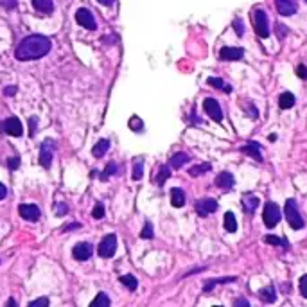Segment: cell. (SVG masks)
<instances>
[{
  "label": "cell",
  "mask_w": 307,
  "mask_h": 307,
  "mask_svg": "<svg viewBox=\"0 0 307 307\" xmlns=\"http://www.w3.org/2000/svg\"><path fill=\"white\" fill-rule=\"evenodd\" d=\"M129 128L133 129V131H142L144 129V122L140 117H137V115H133L131 119H129Z\"/></svg>",
  "instance_id": "obj_32"
},
{
  "label": "cell",
  "mask_w": 307,
  "mask_h": 307,
  "mask_svg": "<svg viewBox=\"0 0 307 307\" xmlns=\"http://www.w3.org/2000/svg\"><path fill=\"white\" fill-rule=\"evenodd\" d=\"M67 212H69V207H67L65 203H58L54 207V214H56V216H60V218H61V216H65Z\"/></svg>",
  "instance_id": "obj_36"
},
{
  "label": "cell",
  "mask_w": 307,
  "mask_h": 307,
  "mask_svg": "<svg viewBox=\"0 0 307 307\" xmlns=\"http://www.w3.org/2000/svg\"><path fill=\"white\" fill-rule=\"evenodd\" d=\"M264 243L273 244V246H284V248H287L286 241H284V239H280V237H275V235H264Z\"/></svg>",
  "instance_id": "obj_29"
},
{
  "label": "cell",
  "mask_w": 307,
  "mask_h": 307,
  "mask_svg": "<svg viewBox=\"0 0 307 307\" xmlns=\"http://www.w3.org/2000/svg\"><path fill=\"white\" fill-rule=\"evenodd\" d=\"M218 210V201L212 198H203V199H198L196 201V212H198V216H201V218H207L208 214H212Z\"/></svg>",
  "instance_id": "obj_10"
},
{
  "label": "cell",
  "mask_w": 307,
  "mask_h": 307,
  "mask_svg": "<svg viewBox=\"0 0 307 307\" xmlns=\"http://www.w3.org/2000/svg\"><path fill=\"white\" fill-rule=\"evenodd\" d=\"M81 225L79 223H70V225H67V227L63 228V232H69V230H77Z\"/></svg>",
  "instance_id": "obj_43"
},
{
  "label": "cell",
  "mask_w": 307,
  "mask_h": 307,
  "mask_svg": "<svg viewBox=\"0 0 307 307\" xmlns=\"http://www.w3.org/2000/svg\"><path fill=\"white\" fill-rule=\"evenodd\" d=\"M108 149H110V140L101 139L99 142L94 146V149H92V154H94L95 158H101L103 154H106V151H108Z\"/></svg>",
  "instance_id": "obj_20"
},
{
  "label": "cell",
  "mask_w": 307,
  "mask_h": 307,
  "mask_svg": "<svg viewBox=\"0 0 307 307\" xmlns=\"http://www.w3.org/2000/svg\"><path fill=\"white\" fill-rule=\"evenodd\" d=\"M7 165H9L11 171H15V169H18V165H20V158H18V156H15V158H9V160H7Z\"/></svg>",
  "instance_id": "obj_39"
},
{
  "label": "cell",
  "mask_w": 307,
  "mask_h": 307,
  "mask_svg": "<svg viewBox=\"0 0 307 307\" xmlns=\"http://www.w3.org/2000/svg\"><path fill=\"white\" fill-rule=\"evenodd\" d=\"M233 184H235V180H233V176L230 173H221L216 178V185H218L219 189H223V191H230V189L233 187Z\"/></svg>",
  "instance_id": "obj_15"
},
{
  "label": "cell",
  "mask_w": 307,
  "mask_h": 307,
  "mask_svg": "<svg viewBox=\"0 0 307 307\" xmlns=\"http://www.w3.org/2000/svg\"><path fill=\"white\" fill-rule=\"evenodd\" d=\"M243 56H244V49H241V47H223V49L219 50V58L225 61L243 60Z\"/></svg>",
  "instance_id": "obj_13"
},
{
  "label": "cell",
  "mask_w": 307,
  "mask_h": 307,
  "mask_svg": "<svg viewBox=\"0 0 307 307\" xmlns=\"http://www.w3.org/2000/svg\"><path fill=\"white\" fill-rule=\"evenodd\" d=\"M263 219L268 228L277 227V223L280 221V207H278L277 203H273V201H268L266 207H264Z\"/></svg>",
  "instance_id": "obj_4"
},
{
  "label": "cell",
  "mask_w": 307,
  "mask_h": 307,
  "mask_svg": "<svg viewBox=\"0 0 307 307\" xmlns=\"http://www.w3.org/2000/svg\"><path fill=\"white\" fill-rule=\"evenodd\" d=\"M208 84H212L214 88L225 90L227 94H230V92H232V88H230V86H228V84L225 83L223 79H218V77H208Z\"/></svg>",
  "instance_id": "obj_27"
},
{
  "label": "cell",
  "mask_w": 307,
  "mask_h": 307,
  "mask_svg": "<svg viewBox=\"0 0 307 307\" xmlns=\"http://www.w3.org/2000/svg\"><path fill=\"white\" fill-rule=\"evenodd\" d=\"M306 2H307V0H306Z\"/></svg>",
  "instance_id": "obj_50"
},
{
  "label": "cell",
  "mask_w": 307,
  "mask_h": 307,
  "mask_svg": "<svg viewBox=\"0 0 307 307\" xmlns=\"http://www.w3.org/2000/svg\"><path fill=\"white\" fill-rule=\"evenodd\" d=\"M119 280H120V284H124V286L128 287V289H131V291H135L137 286H139V280H137L133 275H122Z\"/></svg>",
  "instance_id": "obj_26"
},
{
  "label": "cell",
  "mask_w": 307,
  "mask_h": 307,
  "mask_svg": "<svg viewBox=\"0 0 307 307\" xmlns=\"http://www.w3.org/2000/svg\"><path fill=\"white\" fill-rule=\"evenodd\" d=\"M115 171H117V164H115V162H112V164L106 165V171H104V173L101 174V178L106 180V178H108V176H110V174H114Z\"/></svg>",
  "instance_id": "obj_34"
},
{
  "label": "cell",
  "mask_w": 307,
  "mask_h": 307,
  "mask_svg": "<svg viewBox=\"0 0 307 307\" xmlns=\"http://www.w3.org/2000/svg\"><path fill=\"white\" fill-rule=\"evenodd\" d=\"M297 74H298V77H302V79H307V67H304V65H298Z\"/></svg>",
  "instance_id": "obj_42"
},
{
  "label": "cell",
  "mask_w": 307,
  "mask_h": 307,
  "mask_svg": "<svg viewBox=\"0 0 307 307\" xmlns=\"http://www.w3.org/2000/svg\"><path fill=\"white\" fill-rule=\"evenodd\" d=\"M203 110H205V114L212 120H216V122H221V120H223V112H221V106H219V103L216 99H210V97L205 99Z\"/></svg>",
  "instance_id": "obj_9"
},
{
  "label": "cell",
  "mask_w": 307,
  "mask_h": 307,
  "mask_svg": "<svg viewBox=\"0 0 307 307\" xmlns=\"http://www.w3.org/2000/svg\"><path fill=\"white\" fill-rule=\"evenodd\" d=\"M295 104V95L289 94V92H284L280 97H278V106L282 110H289Z\"/></svg>",
  "instance_id": "obj_22"
},
{
  "label": "cell",
  "mask_w": 307,
  "mask_h": 307,
  "mask_svg": "<svg viewBox=\"0 0 307 307\" xmlns=\"http://www.w3.org/2000/svg\"><path fill=\"white\" fill-rule=\"evenodd\" d=\"M191 160V156H189L187 153H176V154H173V158H171V167H174V169H178V167H182V165H185Z\"/></svg>",
  "instance_id": "obj_21"
},
{
  "label": "cell",
  "mask_w": 307,
  "mask_h": 307,
  "mask_svg": "<svg viewBox=\"0 0 307 307\" xmlns=\"http://www.w3.org/2000/svg\"><path fill=\"white\" fill-rule=\"evenodd\" d=\"M257 205H259V198H255V196H244L243 198V207L248 214H253Z\"/></svg>",
  "instance_id": "obj_23"
},
{
  "label": "cell",
  "mask_w": 307,
  "mask_h": 307,
  "mask_svg": "<svg viewBox=\"0 0 307 307\" xmlns=\"http://www.w3.org/2000/svg\"><path fill=\"white\" fill-rule=\"evenodd\" d=\"M36 122H38V119L33 117V119H31V124H33V135H35V131H36Z\"/></svg>",
  "instance_id": "obj_49"
},
{
  "label": "cell",
  "mask_w": 307,
  "mask_h": 307,
  "mask_svg": "<svg viewBox=\"0 0 307 307\" xmlns=\"http://www.w3.org/2000/svg\"><path fill=\"white\" fill-rule=\"evenodd\" d=\"M5 194H7V189H5L4 184H0V199H4Z\"/></svg>",
  "instance_id": "obj_45"
},
{
  "label": "cell",
  "mask_w": 307,
  "mask_h": 307,
  "mask_svg": "<svg viewBox=\"0 0 307 307\" xmlns=\"http://www.w3.org/2000/svg\"><path fill=\"white\" fill-rule=\"evenodd\" d=\"M171 203H173V207L180 208V207H184L185 205V192L182 191V189H173L171 191Z\"/></svg>",
  "instance_id": "obj_17"
},
{
  "label": "cell",
  "mask_w": 307,
  "mask_h": 307,
  "mask_svg": "<svg viewBox=\"0 0 307 307\" xmlns=\"http://www.w3.org/2000/svg\"><path fill=\"white\" fill-rule=\"evenodd\" d=\"M225 228L227 232H237V221L233 218V212L225 214Z\"/></svg>",
  "instance_id": "obj_24"
},
{
  "label": "cell",
  "mask_w": 307,
  "mask_h": 307,
  "mask_svg": "<svg viewBox=\"0 0 307 307\" xmlns=\"http://www.w3.org/2000/svg\"><path fill=\"white\" fill-rule=\"evenodd\" d=\"M92 216H94V219H103L104 218V207H103V205H101V203L95 205Z\"/></svg>",
  "instance_id": "obj_35"
},
{
  "label": "cell",
  "mask_w": 307,
  "mask_h": 307,
  "mask_svg": "<svg viewBox=\"0 0 307 307\" xmlns=\"http://www.w3.org/2000/svg\"><path fill=\"white\" fill-rule=\"evenodd\" d=\"M253 29L261 38H268L269 36V20H268L266 11L255 9L253 11Z\"/></svg>",
  "instance_id": "obj_3"
},
{
  "label": "cell",
  "mask_w": 307,
  "mask_h": 307,
  "mask_svg": "<svg viewBox=\"0 0 307 307\" xmlns=\"http://www.w3.org/2000/svg\"><path fill=\"white\" fill-rule=\"evenodd\" d=\"M18 212H20L22 219L31 221V223L40 219V208L36 207V205H33V203H22L20 207H18Z\"/></svg>",
  "instance_id": "obj_11"
},
{
  "label": "cell",
  "mask_w": 307,
  "mask_h": 307,
  "mask_svg": "<svg viewBox=\"0 0 307 307\" xmlns=\"http://www.w3.org/2000/svg\"><path fill=\"white\" fill-rule=\"evenodd\" d=\"M241 151H243V153H246L248 156H253V158H255V160H259V162H263V154H261V151H259V144L250 142V144H248V146L241 148Z\"/></svg>",
  "instance_id": "obj_18"
},
{
  "label": "cell",
  "mask_w": 307,
  "mask_h": 307,
  "mask_svg": "<svg viewBox=\"0 0 307 307\" xmlns=\"http://www.w3.org/2000/svg\"><path fill=\"white\" fill-rule=\"evenodd\" d=\"M97 2L103 5H114L115 4V0H97Z\"/></svg>",
  "instance_id": "obj_47"
},
{
  "label": "cell",
  "mask_w": 307,
  "mask_h": 307,
  "mask_svg": "<svg viewBox=\"0 0 307 307\" xmlns=\"http://www.w3.org/2000/svg\"><path fill=\"white\" fill-rule=\"evenodd\" d=\"M275 7H277L278 15L282 16H291L297 13L298 2L297 0H275Z\"/></svg>",
  "instance_id": "obj_12"
},
{
  "label": "cell",
  "mask_w": 307,
  "mask_h": 307,
  "mask_svg": "<svg viewBox=\"0 0 307 307\" xmlns=\"http://www.w3.org/2000/svg\"><path fill=\"white\" fill-rule=\"evenodd\" d=\"M233 29H235V33H237L239 36H243V33H244V29H243V22L239 20V18H237V20H235V22H233Z\"/></svg>",
  "instance_id": "obj_41"
},
{
  "label": "cell",
  "mask_w": 307,
  "mask_h": 307,
  "mask_svg": "<svg viewBox=\"0 0 307 307\" xmlns=\"http://www.w3.org/2000/svg\"><path fill=\"white\" fill-rule=\"evenodd\" d=\"M56 151V142L52 139H47L41 144L40 149V164L43 165V169H49L52 165V158H54Z\"/></svg>",
  "instance_id": "obj_5"
},
{
  "label": "cell",
  "mask_w": 307,
  "mask_h": 307,
  "mask_svg": "<svg viewBox=\"0 0 307 307\" xmlns=\"http://www.w3.org/2000/svg\"><path fill=\"white\" fill-rule=\"evenodd\" d=\"M49 298H38V300H33V302H31L29 304V306L31 307H47V306H49Z\"/></svg>",
  "instance_id": "obj_37"
},
{
  "label": "cell",
  "mask_w": 307,
  "mask_h": 307,
  "mask_svg": "<svg viewBox=\"0 0 307 307\" xmlns=\"http://www.w3.org/2000/svg\"><path fill=\"white\" fill-rule=\"evenodd\" d=\"M300 293H302L304 298H307V275L300 278Z\"/></svg>",
  "instance_id": "obj_38"
},
{
  "label": "cell",
  "mask_w": 307,
  "mask_h": 307,
  "mask_svg": "<svg viewBox=\"0 0 307 307\" xmlns=\"http://www.w3.org/2000/svg\"><path fill=\"white\" fill-rule=\"evenodd\" d=\"M0 4L4 5L5 9H15V7H16V0H0Z\"/></svg>",
  "instance_id": "obj_40"
},
{
  "label": "cell",
  "mask_w": 307,
  "mask_h": 307,
  "mask_svg": "<svg viewBox=\"0 0 307 307\" xmlns=\"http://www.w3.org/2000/svg\"><path fill=\"white\" fill-rule=\"evenodd\" d=\"M207 171H210V164H201L192 169H189V174H191V176H199V174H205Z\"/></svg>",
  "instance_id": "obj_30"
},
{
  "label": "cell",
  "mask_w": 307,
  "mask_h": 307,
  "mask_svg": "<svg viewBox=\"0 0 307 307\" xmlns=\"http://www.w3.org/2000/svg\"><path fill=\"white\" fill-rule=\"evenodd\" d=\"M50 40L43 35H29L22 40V43L16 49V60L29 61V60H40L43 56L49 54Z\"/></svg>",
  "instance_id": "obj_1"
},
{
  "label": "cell",
  "mask_w": 307,
  "mask_h": 307,
  "mask_svg": "<svg viewBox=\"0 0 307 307\" xmlns=\"http://www.w3.org/2000/svg\"><path fill=\"white\" fill-rule=\"evenodd\" d=\"M115 250H117V235L115 233H108L104 235V239L99 244V255L104 259H110L115 255Z\"/></svg>",
  "instance_id": "obj_6"
},
{
  "label": "cell",
  "mask_w": 307,
  "mask_h": 307,
  "mask_svg": "<svg viewBox=\"0 0 307 307\" xmlns=\"http://www.w3.org/2000/svg\"><path fill=\"white\" fill-rule=\"evenodd\" d=\"M284 212H286L287 223H289V227H291L293 230H302L304 219H302V216H300V212H298V207H297V203H295V199H287L286 207H284Z\"/></svg>",
  "instance_id": "obj_2"
},
{
  "label": "cell",
  "mask_w": 307,
  "mask_h": 307,
  "mask_svg": "<svg viewBox=\"0 0 307 307\" xmlns=\"http://www.w3.org/2000/svg\"><path fill=\"white\" fill-rule=\"evenodd\" d=\"M92 307H110V298L106 293H99L97 297L92 300V304H90Z\"/></svg>",
  "instance_id": "obj_25"
},
{
  "label": "cell",
  "mask_w": 307,
  "mask_h": 307,
  "mask_svg": "<svg viewBox=\"0 0 307 307\" xmlns=\"http://www.w3.org/2000/svg\"><path fill=\"white\" fill-rule=\"evenodd\" d=\"M235 306H243V307H248L250 304L246 302V300H235Z\"/></svg>",
  "instance_id": "obj_48"
},
{
  "label": "cell",
  "mask_w": 307,
  "mask_h": 307,
  "mask_svg": "<svg viewBox=\"0 0 307 307\" xmlns=\"http://www.w3.org/2000/svg\"><path fill=\"white\" fill-rule=\"evenodd\" d=\"M4 94H5V95H13V94H16V88H15V86H9V88H5V90H4Z\"/></svg>",
  "instance_id": "obj_46"
},
{
  "label": "cell",
  "mask_w": 307,
  "mask_h": 307,
  "mask_svg": "<svg viewBox=\"0 0 307 307\" xmlns=\"http://www.w3.org/2000/svg\"><path fill=\"white\" fill-rule=\"evenodd\" d=\"M259 297H261V300H263V302L273 304V302H275V298H277V293H275V287H273V286L263 287V289L259 291Z\"/></svg>",
  "instance_id": "obj_19"
},
{
  "label": "cell",
  "mask_w": 307,
  "mask_h": 307,
  "mask_svg": "<svg viewBox=\"0 0 307 307\" xmlns=\"http://www.w3.org/2000/svg\"><path fill=\"white\" fill-rule=\"evenodd\" d=\"M0 131L11 135V137H20V135L24 133V128H22L20 119H16V117H9V119H5V120L0 122Z\"/></svg>",
  "instance_id": "obj_7"
},
{
  "label": "cell",
  "mask_w": 307,
  "mask_h": 307,
  "mask_svg": "<svg viewBox=\"0 0 307 307\" xmlns=\"http://www.w3.org/2000/svg\"><path fill=\"white\" fill-rule=\"evenodd\" d=\"M286 33H287V31H286V27H284V25H280V24H278V25H277V35H278V38H282V36L286 35Z\"/></svg>",
  "instance_id": "obj_44"
},
{
  "label": "cell",
  "mask_w": 307,
  "mask_h": 307,
  "mask_svg": "<svg viewBox=\"0 0 307 307\" xmlns=\"http://www.w3.org/2000/svg\"><path fill=\"white\" fill-rule=\"evenodd\" d=\"M92 252H94V246L90 243H79L76 244L74 250H72V255H74L76 261H88L90 257H92Z\"/></svg>",
  "instance_id": "obj_14"
},
{
  "label": "cell",
  "mask_w": 307,
  "mask_h": 307,
  "mask_svg": "<svg viewBox=\"0 0 307 307\" xmlns=\"http://www.w3.org/2000/svg\"><path fill=\"white\" fill-rule=\"evenodd\" d=\"M76 22H77L81 27H84V29H88V31L97 29V24H95V18H94V15H92V11L84 9V7L77 9V13H76Z\"/></svg>",
  "instance_id": "obj_8"
},
{
  "label": "cell",
  "mask_w": 307,
  "mask_h": 307,
  "mask_svg": "<svg viewBox=\"0 0 307 307\" xmlns=\"http://www.w3.org/2000/svg\"><path fill=\"white\" fill-rule=\"evenodd\" d=\"M33 5H35L36 11H40L43 15H50V13L54 11L52 0H33Z\"/></svg>",
  "instance_id": "obj_16"
},
{
  "label": "cell",
  "mask_w": 307,
  "mask_h": 307,
  "mask_svg": "<svg viewBox=\"0 0 307 307\" xmlns=\"http://www.w3.org/2000/svg\"><path fill=\"white\" fill-rule=\"evenodd\" d=\"M171 176V171H169V167H165V165H162V167L158 169V176H156V185H164L165 180Z\"/></svg>",
  "instance_id": "obj_28"
},
{
  "label": "cell",
  "mask_w": 307,
  "mask_h": 307,
  "mask_svg": "<svg viewBox=\"0 0 307 307\" xmlns=\"http://www.w3.org/2000/svg\"><path fill=\"white\" fill-rule=\"evenodd\" d=\"M142 169H144V158H137L133 165V180L142 178Z\"/></svg>",
  "instance_id": "obj_31"
},
{
  "label": "cell",
  "mask_w": 307,
  "mask_h": 307,
  "mask_svg": "<svg viewBox=\"0 0 307 307\" xmlns=\"http://www.w3.org/2000/svg\"><path fill=\"white\" fill-rule=\"evenodd\" d=\"M140 237H142V239H153V225H151V223H146L144 230L140 232Z\"/></svg>",
  "instance_id": "obj_33"
}]
</instances>
